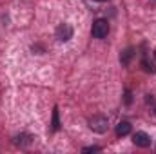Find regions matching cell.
<instances>
[{"instance_id":"obj_10","label":"cell","mask_w":156,"mask_h":154,"mask_svg":"<svg viewBox=\"0 0 156 154\" xmlns=\"http://www.w3.org/2000/svg\"><path fill=\"white\" fill-rule=\"evenodd\" d=\"M154 113H156V111H154Z\"/></svg>"},{"instance_id":"obj_6","label":"cell","mask_w":156,"mask_h":154,"mask_svg":"<svg viewBox=\"0 0 156 154\" xmlns=\"http://www.w3.org/2000/svg\"><path fill=\"white\" fill-rule=\"evenodd\" d=\"M60 127V123H58V109L55 107V111H53V129L56 131Z\"/></svg>"},{"instance_id":"obj_2","label":"cell","mask_w":156,"mask_h":154,"mask_svg":"<svg viewBox=\"0 0 156 154\" xmlns=\"http://www.w3.org/2000/svg\"><path fill=\"white\" fill-rule=\"evenodd\" d=\"M89 127L96 132H105L107 131V118L104 116H94L91 121H89Z\"/></svg>"},{"instance_id":"obj_7","label":"cell","mask_w":156,"mask_h":154,"mask_svg":"<svg viewBox=\"0 0 156 154\" xmlns=\"http://www.w3.org/2000/svg\"><path fill=\"white\" fill-rule=\"evenodd\" d=\"M96 151H100L98 147H85L83 149V152H96Z\"/></svg>"},{"instance_id":"obj_5","label":"cell","mask_w":156,"mask_h":154,"mask_svg":"<svg viewBox=\"0 0 156 154\" xmlns=\"http://www.w3.org/2000/svg\"><path fill=\"white\" fill-rule=\"evenodd\" d=\"M131 132V123L129 121H120L116 125V134L118 136H127Z\"/></svg>"},{"instance_id":"obj_8","label":"cell","mask_w":156,"mask_h":154,"mask_svg":"<svg viewBox=\"0 0 156 154\" xmlns=\"http://www.w3.org/2000/svg\"><path fill=\"white\" fill-rule=\"evenodd\" d=\"M96 2H105V0H96Z\"/></svg>"},{"instance_id":"obj_3","label":"cell","mask_w":156,"mask_h":154,"mask_svg":"<svg viewBox=\"0 0 156 154\" xmlns=\"http://www.w3.org/2000/svg\"><path fill=\"white\" fill-rule=\"evenodd\" d=\"M71 37H73V27H71L69 24L58 26V29H56V38L60 40V42H67Z\"/></svg>"},{"instance_id":"obj_9","label":"cell","mask_w":156,"mask_h":154,"mask_svg":"<svg viewBox=\"0 0 156 154\" xmlns=\"http://www.w3.org/2000/svg\"><path fill=\"white\" fill-rule=\"evenodd\" d=\"M154 56H156V51H154Z\"/></svg>"},{"instance_id":"obj_4","label":"cell","mask_w":156,"mask_h":154,"mask_svg":"<svg viewBox=\"0 0 156 154\" xmlns=\"http://www.w3.org/2000/svg\"><path fill=\"white\" fill-rule=\"evenodd\" d=\"M133 142H134L136 147H144V149L151 145V138H149V134H145V132H136V134L133 136Z\"/></svg>"},{"instance_id":"obj_1","label":"cell","mask_w":156,"mask_h":154,"mask_svg":"<svg viewBox=\"0 0 156 154\" xmlns=\"http://www.w3.org/2000/svg\"><path fill=\"white\" fill-rule=\"evenodd\" d=\"M93 37L94 38H105L107 33H109V22L105 18H98L93 22V29H91Z\"/></svg>"}]
</instances>
